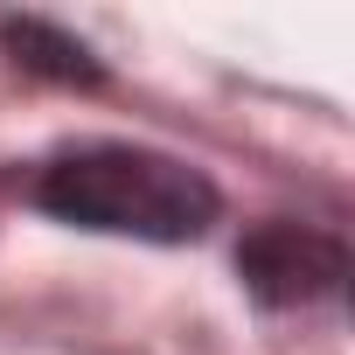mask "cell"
Segmentation results:
<instances>
[{
	"label": "cell",
	"instance_id": "1",
	"mask_svg": "<svg viewBox=\"0 0 355 355\" xmlns=\"http://www.w3.org/2000/svg\"><path fill=\"white\" fill-rule=\"evenodd\" d=\"M35 202L77 230H105V237H146V244H196L223 196L202 167L153 153V146H77L63 160L42 167Z\"/></svg>",
	"mask_w": 355,
	"mask_h": 355
},
{
	"label": "cell",
	"instance_id": "3",
	"mask_svg": "<svg viewBox=\"0 0 355 355\" xmlns=\"http://www.w3.org/2000/svg\"><path fill=\"white\" fill-rule=\"evenodd\" d=\"M0 42L15 49L21 70H42V77H56V84H98V77H105L98 56H91L77 35L49 28V21H8V28H0Z\"/></svg>",
	"mask_w": 355,
	"mask_h": 355
},
{
	"label": "cell",
	"instance_id": "2",
	"mask_svg": "<svg viewBox=\"0 0 355 355\" xmlns=\"http://www.w3.org/2000/svg\"><path fill=\"white\" fill-rule=\"evenodd\" d=\"M237 272H244V293L265 300V306H313V300L341 293L348 251L327 230H306V223H258L237 244Z\"/></svg>",
	"mask_w": 355,
	"mask_h": 355
}]
</instances>
